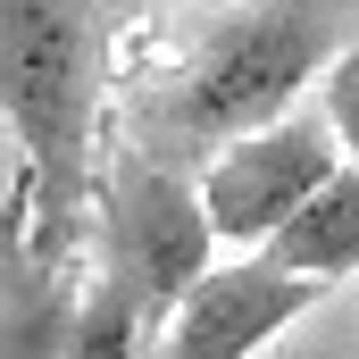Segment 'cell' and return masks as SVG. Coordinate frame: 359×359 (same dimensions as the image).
Here are the masks:
<instances>
[{
  "label": "cell",
  "mask_w": 359,
  "mask_h": 359,
  "mask_svg": "<svg viewBox=\"0 0 359 359\" xmlns=\"http://www.w3.org/2000/svg\"><path fill=\"white\" fill-rule=\"evenodd\" d=\"M359 42V0H243L226 8L151 92L126 100V151L159 168H209L226 142L268 134L326 84V67Z\"/></svg>",
  "instance_id": "cell-1"
},
{
  "label": "cell",
  "mask_w": 359,
  "mask_h": 359,
  "mask_svg": "<svg viewBox=\"0 0 359 359\" xmlns=\"http://www.w3.org/2000/svg\"><path fill=\"white\" fill-rule=\"evenodd\" d=\"M100 100H109V8L100 0H0V117L17 176L34 184V243L84 259L100 192Z\"/></svg>",
  "instance_id": "cell-2"
},
{
  "label": "cell",
  "mask_w": 359,
  "mask_h": 359,
  "mask_svg": "<svg viewBox=\"0 0 359 359\" xmlns=\"http://www.w3.org/2000/svg\"><path fill=\"white\" fill-rule=\"evenodd\" d=\"M92 226H100V276L134 292V309L151 326V351H159L184 292L217 268V234H209L201 184L142 159V151H117L100 168V192H92Z\"/></svg>",
  "instance_id": "cell-3"
},
{
  "label": "cell",
  "mask_w": 359,
  "mask_h": 359,
  "mask_svg": "<svg viewBox=\"0 0 359 359\" xmlns=\"http://www.w3.org/2000/svg\"><path fill=\"white\" fill-rule=\"evenodd\" d=\"M343 168V151H334V134H326V117L318 109H292V117H276L268 134H243V142H226L209 168H201V209H209V234L226 243V251H243V259H259L276 234L326 192V176Z\"/></svg>",
  "instance_id": "cell-4"
},
{
  "label": "cell",
  "mask_w": 359,
  "mask_h": 359,
  "mask_svg": "<svg viewBox=\"0 0 359 359\" xmlns=\"http://www.w3.org/2000/svg\"><path fill=\"white\" fill-rule=\"evenodd\" d=\"M318 301H326V284L276 268V259H226V268H209L184 292V309L168 318L151 359H259Z\"/></svg>",
  "instance_id": "cell-5"
},
{
  "label": "cell",
  "mask_w": 359,
  "mask_h": 359,
  "mask_svg": "<svg viewBox=\"0 0 359 359\" xmlns=\"http://www.w3.org/2000/svg\"><path fill=\"white\" fill-rule=\"evenodd\" d=\"M84 259L34 243V184L8 176L0 192V359H76L84 318Z\"/></svg>",
  "instance_id": "cell-6"
},
{
  "label": "cell",
  "mask_w": 359,
  "mask_h": 359,
  "mask_svg": "<svg viewBox=\"0 0 359 359\" xmlns=\"http://www.w3.org/2000/svg\"><path fill=\"white\" fill-rule=\"evenodd\" d=\"M259 259H276V268L309 276V284H343V276H359V168H334L326 176V192L276 234Z\"/></svg>",
  "instance_id": "cell-7"
},
{
  "label": "cell",
  "mask_w": 359,
  "mask_h": 359,
  "mask_svg": "<svg viewBox=\"0 0 359 359\" xmlns=\"http://www.w3.org/2000/svg\"><path fill=\"white\" fill-rule=\"evenodd\" d=\"M76 359H151V326H142V309H134L126 284H109V276H92V284H84Z\"/></svg>",
  "instance_id": "cell-8"
},
{
  "label": "cell",
  "mask_w": 359,
  "mask_h": 359,
  "mask_svg": "<svg viewBox=\"0 0 359 359\" xmlns=\"http://www.w3.org/2000/svg\"><path fill=\"white\" fill-rule=\"evenodd\" d=\"M318 117H326V134H334L343 168H359V42L326 67V84H318Z\"/></svg>",
  "instance_id": "cell-9"
}]
</instances>
